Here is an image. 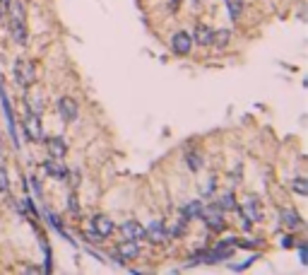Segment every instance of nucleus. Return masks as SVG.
Returning a JSON list of instances; mask_svg holds the SVG:
<instances>
[{
  "label": "nucleus",
  "mask_w": 308,
  "mask_h": 275,
  "mask_svg": "<svg viewBox=\"0 0 308 275\" xmlns=\"http://www.w3.org/2000/svg\"><path fill=\"white\" fill-rule=\"evenodd\" d=\"M7 15V24H10V34L17 44H27L29 34H27V12H24V2L22 0H10L5 7Z\"/></svg>",
  "instance_id": "nucleus-1"
},
{
  "label": "nucleus",
  "mask_w": 308,
  "mask_h": 275,
  "mask_svg": "<svg viewBox=\"0 0 308 275\" xmlns=\"http://www.w3.org/2000/svg\"><path fill=\"white\" fill-rule=\"evenodd\" d=\"M15 80L19 87H32L36 82V66L32 61H24V58L15 61Z\"/></svg>",
  "instance_id": "nucleus-2"
},
{
  "label": "nucleus",
  "mask_w": 308,
  "mask_h": 275,
  "mask_svg": "<svg viewBox=\"0 0 308 275\" xmlns=\"http://www.w3.org/2000/svg\"><path fill=\"white\" fill-rule=\"evenodd\" d=\"M58 114H61V119L65 123H72L80 116V106H77V102L72 97H61L58 99Z\"/></svg>",
  "instance_id": "nucleus-3"
},
{
  "label": "nucleus",
  "mask_w": 308,
  "mask_h": 275,
  "mask_svg": "<svg viewBox=\"0 0 308 275\" xmlns=\"http://www.w3.org/2000/svg\"><path fill=\"white\" fill-rule=\"evenodd\" d=\"M200 217L205 220V224H207L212 232H224V229H227V222H224V217H222V212H219L217 207H205Z\"/></svg>",
  "instance_id": "nucleus-4"
},
{
  "label": "nucleus",
  "mask_w": 308,
  "mask_h": 275,
  "mask_svg": "<svg viewBox=\"0 0 308 275\" xmlns=\"http://www.w3.org/2000/svg\"><path fill=\"white\" fill-rule=\"evenodd\" d=\"M190 49H193V36H190L188 32H176V34L171 36V51H174L176 56H188Z\"/></svg>",
  "instance_id": "nucleus-5"
},
{
  "label": "nucleus",
  "mask_w": 308,
  "mask_h": 275,
  "mask_svg": "<svg viewBox=\"0 0 308 275\" xmlns=\"http://www.w3.org/2000/svg\"><path fill=\"white\" fill-rule=\"evenodd\" d=\"M92 232H94L99 239L111 237V234H113V222H111V217H106V215H94V217H92Z\"/></svg>",
  "instance_id": "nucleus-6"
},
{
  "label": "nucleus",
  "mask_w": 308,
  "mask_h": 275,
  "mask_svg": "<svg viewBox=\"0 0 308 275\" xmlns=\"http://www.w3.org/2000/svg\"><path fill=\"white\" fill-rule=\"evenodd\" d=\"M24 89H27V94H24V106L29 109V114L41 116V111H44V99H41L39 89H34V85H32V87H24Z\"/></svg>",
  "instance_id": "nucleus-7"
},
{
  "label": "nucleus",
  "mask_w": 308,
  "mask_h": 275,
  "mask_svg": "<svg viewBox=\"0 0 308 275\" xmlns=\"http://www.w3.org/2000/svg\"><path fill=\"white\" fill-rule=\"evenodd\" d=\"M24 131H27L29 140H34V142L44 140V126H41V116H36V114H29V116H27V121H24Z\"/></svg>",
  "instance_id": "nucleus-8"
},
{
  "label": "nucleus",
  "mask_w": 308,
  "mask_h": 275,
  "mask_svg": "<svg viewBox=\"0 0 308 275\" xmlns=\"http://www.w3.org/2000/svg\"><path fill=\"white\" fill-rule=\"evenodd\" d=\"M137 254H140V246H137V241H130V239H125L123 244H118V249L113 251V258H118L121 263H125V261H132Z\"/></svg>",
  "instance_id": "nucleus-9"
},
{
  "label": "nucleus",
  "mask_w": 308,
  "mask_h": 275,
  "mask_svg": "<svg viewBox=\"0 0 308 275\" xmlns=\"http://www.w3.org/2000/svg\"><path fill=\"white\" fill-rule=\"evenodd\" d=\"M145 237L152 241V244H164V241H169V234H166V224L164 222H152L147 229H145Z\"/></svg>",
  "instance_id": "nucleus-10"
},
{
  "label": "nucleus",
  "mask_w": 308,
  "mask_h": 275,
  "mask_svg": "<svg viewBox=\"0 0 308 275\" xmlns=\"http://www.w3.org/2000/svg\"><path fill=\"white\" fill-rule=\"evenodd\" d=\"M241 212H243V217H246L248 224H253V222H260L262 220V207L258 203V198H248L243 206L239 207Z\"/></svg>",
  "instance_id": "nucleus-11"
},
{
  "label": "nucleus",
  "mask_w": 308,
  "mask_h": 275,
  "mask_svg": "<svg viewBox=\"0 0 308 275\" xmlns=\"http://www.w3.org/2000/svg\"><path fill=\"white\" fill-rule=\"evenodd\" d=\"M121 234L130 241H137V239H145V227L137 220H128V222L121 224Z\"/></svg>",
  "instance_id": "nucleus-12"
},
{
  "label": "nucleus",
  "mask_w": 308,
  "mask_h": 275,
  "mask_svg": "<svg viewBox=\"0 0 308 275\" xmlns=\"http://www.w3.org/2000/svg\"><path fill=\"white\" fill-rule=\"evenodd\" d=\"M214 29L212 27H207V24H197L195 27V32H193V39L200 44V46H212L214 44Z\"/></svg>",
  "instance_id": "nucleus-13"
},
{
  "label": "nucleus",
  "mask_w": 308,
  "mask_h": 275,
  "mask_svg": "<svg viewBox=\"0 0 308 275\" xmlns=\"http://www.w3.org/2000/svg\"><path fill=\"white\" fill-rule=\"evenodd\" d=\"M46 147H49V155L53 159H63L67 155V145L63 138H46Z\"/></svg>",
  "instance_id": "nucleus-14"
},
{
  "label": "nucleus",
  "mask_w": 308,
  "mask_h": 275,
  "mask_svg": "<svg viewBox=\"0 0 308 275\" xmlns=\"http://www.w3.org/2000/svg\"><path fill=\"white\" fill-rule=\"evenodd\" d=\"M44 169H46V174L53 176V179H65V176H67V169H65L63 159H53V157H51V159L44 164Z\"/></svg>",
  "instance_id": "nucleus-15"
},
{
  "label": "nucleus",
  "mask_w": 308,
  "mask_h": 275,
  "mask_svg": "<svg viewBox=\"0 0 308 275\" xmlns=\"http://www.w3.org/2000/svg\"><path fill=\"white\" fill-rule=\"evenodd\" d=\"M282 224L287 229H299L304 222H301V217H299L296 210H282Z\"/></svg>",
  "instance_id": "nucleus-16"
},
{
  "label": "nucleus",
  "mask_w": 308,
  "mask_h": 275,
  "mask_svg": "<svg viewBox=\"0 0 308 275\" xmlns=\"http://www.w3.org/2000/svg\"><path fill=\"white\" fill-rule=\"evenodd\" d=\"M202 210H205V206H202L200 201H190V203H185L183 206L181 215H183V220H195V217L202 215Z\"/></svg>",
  "instance_id": "nucleus-17"
},
{
  "label": "nucleus",
  "mask_w": 308,
  "mask_h": 275,
  "mask_svg": "<svg viewBox=\"0 0 308 275\" xmlns=\"http://www.w3.org/2000/svg\"><path fill=\"white\" fill-rule=\"evenodd\" d=\"M246 7V0H227V10H229V17L231 19H239L241 12Z\"/></svg>",
  "instance_id": "nucleus-18"
},
{
  "label": "nucleus",
  "mask_w": 308,
  "mask_h": 275,
  "mask_svg": "<svg viewBox=\"0 0 308 275\" xmlns=\"http://www.w3.org/2000/svg\"><path fill=\"white\" fill-rule=\"evenodd\" d=\"M217 210H239L234 193H224V196H219V201H217Z\"/></svg>",
  "instance_id": "nucleus-19"
},
{
  "label": "nucleus",
  "mask_w": 308,
  "mask_h": 275,
  "mask_svg": "<svg viewBox=\"0 0 308 275\" xmlns=\"http://www.w3.org/2000/svg\"><path fill=\"white\" fill-rule=\"evenodd\" d=\"M185 164L190 172H200L202 169V155L200 152H188L185 155Z\"/></svg>",
  "instance_id": "nucleus-20"
},
{
  "label": "nucleus",
  "mask_w": 308,
  "mask_h": 275,
  "mask_svg": "<svg viewBox=\"0 0 308 275\" xmlns=\"http://www.w3.org/2000/svg\"><path fill=\"white\" fill-rule=\"evenodd\" d=\"M185 222H188V220H178V222H174V224L166 229V234H169V237H181V234H185Z\"/></svg>",
  "instance_id": "nucleus-21"
},
{
  "label": "nucleus",
  "mask_w": 308,
  "mask_h": 275,
  "mask_svg": "<svg viewBox=\"0 0 308 275\" xmlns=\"http://www.w3.org/2000/svg\"><path fill=\"white\" fill-rule=\"evenodd\" d=\"M292 189H294L299 196H308V181L306 179H294V181H292Z\"/></svg>",
  "instance_id": "nucleus-22"
},
{
  "label": "nucleus",
  "mask_w": 308,
  "mask_h": 275,
  "mask_svg": "<svg viewBox=\"0 0 308 275\" xmlns=\"http://www.w3.org/2000/svg\"><path fill=\"white\" fill-rule=\"evenodd\" d=\"M7 189H10V179H7V172H5V167L0 164V193L5 196V193H7Z\"/></svg>",
  "instance_id": "nucleus-23"
},
{
  "label": "nucleus",
  "mask_w": 308,
  "mask_h": 275,
  "mask_svg": "<svg viewBox=\"0 0 308 275\" xmlns=\"http://www.w3.org/2000/svg\"><path fill=\"white\" fill-rule=\"evenodd\" d=\"M227 39H229V32H227V29H222V34H219V36L214 34V44H217V46H224V44H227Z\"/></svg>",
  "instance_id": "nucleus-24"
},
{
  "label": "nucleus",
  "mask_w": 308,
  "mask_h": 275,
  "mask_svg": "<svg viewBox=\"0 0 308 275\" xmlns=\"http://www.w3.org/2000/svg\"><path fill=\"white\" fill-rule=\"evenodd\" d=\"M70 212H80V206L75 201V193H70Z\"/></svg>",
  "instance_id": "nucleus-25"
},
{
  "label": "nucleus",
  "mask_w": 308,
  "mask_h": 275,
  "mask_svg": "<svg viewBox=\"0 0 308 275\" xmlns=\"http://www.w3.org/2000/svg\"><path fill=\"white\" fill-rule=\"evenodd\" d=\"M214 189H217V186H214V179H210V181H207V186H205V196L214 193Z\"/></svg>",
  "instance_id": "nucleus-26"
},
{
  "label": "nucleus",
  "mask_w": 308,
  "mask_h": 275,
  "mask_svg": "<svg viewBox=\"0 0 308 275\" xmlns=\"http://www.w3.org/2000/svg\"><path fill=\"white\" fill-rule=\"evenodd\" d=\"M282 246L292 249V246H294V237H292V234H289V237H284V239H282Z\"/></svg>",
  "instance_id": "nucleus-27"
},
{
  "label": "nucleus",
  "mask_w": 308,
  "mask_h": 275,
  "mask_svg": "<svg viewBox=\"0 0 308 275\" xmlns=\"http://www.w3.org/2000/svg\"><path fill=\"white\" fill-rule=\"evenodd\" d=\"M7 2H10V0H0V10H2V12H5V7H7Z\"/></svg>",
  "instance_id": "nucleus-28"
}]
</instances>
